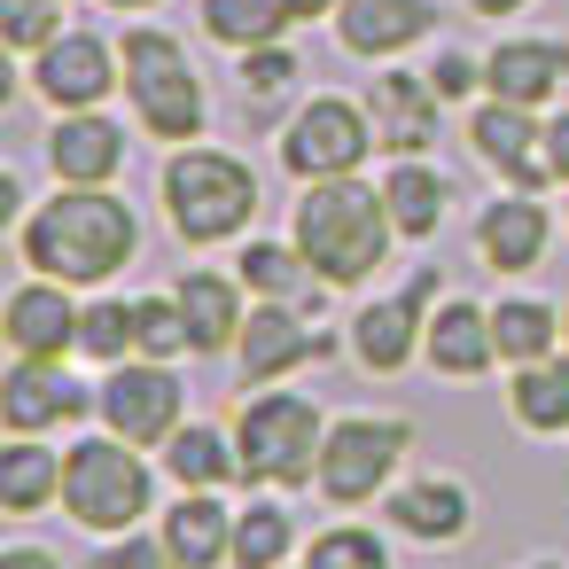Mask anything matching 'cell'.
<instances>
[{
  "label": "cell",
  "instance_id": "cell-25",
  "mask_svg": "<svg viewBox=\"0 0 569 569\" xmlns=\"http://www.w3.org/2000/svg\"><path fill=\"white\" fill-rule=\"evenodd\" d=\"M234 273H242V289H250V305H320V273L305 266V250L297 242H266V234H250L242 242V258H234Z\"/></svg>",
  "mask_w": 569,
  "mask_h": 569
},
{
  "label": "cell",
  "instance_id": "cell-46",
  "mask_svg": "<svg viewBox=\"0 0 569 569\" xmlns=\"http://www.w3.org/2000/svg\"><path fill=\"white\" fill-rule=\"evenodd\" d=\"M56 9H71V0H56Z\"/></svg>",
  "mask_w": 569,
  "mask_h": 569
},
{
  "label": "cell",
  "instance_id": "cell-11",
  "mask_svg": "<svg viewBox=\"0 0 569 569\" xmlns=\"http://www.w3.org/2000/svg\"><path fill=\"white\" fill-rule=\"evenodd\" d=\"M328 351H336V336L312 328L305 305H250L242 343H234V375H242V390H273L297 367H320Z\"/></svg>",
  "mask_w": 569,
  "mask_h": 569
},
{
  "label": "cell",
  "instance_id": "cell-30",
  "mask_svg": "<svg viewBox=\"0 0 569 569\" xmlns=\"http://www.w3.org/2000/svg\"><path fill=\"white\" fill-rule=\"evenodd\" d=\"M297 546V515L281 507V491H258L250 507H234V569H289Z\"/></svg>",
  "mask_w": 569,
  "mask_h": 569
},
{
  "label": "cell",
  "instance_id": "cell-6",
  "mask_svg": "<svg viewBox=\"0 0 569 569\" xmlns=\"http://www.w3.org/2000/svg\"><path fill=\"white\" fill-rule=\"evenodd\" d=\"M118 56H126V102H133L141 133L149 141H172V149L203 141L211 94H203V71L188 63V48L172 32H157V24H133Z\"/></svg>",
  "mask_w": 569,
  "mask_h": 569
},
{
  "label": "cell",
  "instance_id": "cell-14",
  "mask_svg": "<svg viewBox=\"0 0 569 569\" xmlns=\"http://www.w3.org/2000/svg\"><path fill=\"white\" fill-rule=\"evenodd\" d=\"M468 149H476V164H491L507 188H530V196L553 188V164H546V118L522 110V102L483 94L476 118H468Z\"/></svg>",
  "mask_w": 569,
  "mask_h": 569
},
{
  "label": "cell",
  "instance_id": "cell-39",
  "mask_svg": "<svg viewBox=\"0 0 569 569\" xmlns=\"http://www.w3.org/2000/svg\"><path fill=\"white\" fill-rule=\"evenodd\" d=\"M546 164H553V180L569 188V110H553V118H546Z\"/></svg>",
  "mask_w": 569,
  "mask_h": 569
},
{
  "label": "cell",
  "instance_id": "cell-41",
  "mask_svg": "<svg viewBox=\"0 0 569 569\" xmlns=\"http://www.w3.org/2000/svg\"><path fill=\"white\" fill-rule=\"evenodd\" d=\"M336 9H343V0H289V17H297V24H312V17H336Z\"/></svg>",
  "mask_w": 569,
  "mask_h": 569
},
{
  "label": "cell",
  "instance_id": "cell-18",
  "mask_svg": "<svg viewBox=\"0 0 569 569\" xmlns=\"http://www.w3.org/2000/svg\"><path fill=\"white\" fill-rule=\"evenodd\" d=\"M437 110L445 94L429 87V71H382L367 87V118H375V141L390 157H429L437 149Z\"/></svg>",
  "mask_w": 569,
  "mask_h": 569
},
{
  "label": "cell",
  "instance_id": "cell-34",
  "mask_svg": "<svg viewBox=\"0 0 569 569\" xmlns=\"http://www.w3.org/2000/svg\"><path fill=\"white\" fill-rule=\"evenodd\" d=\"M297 569H398V561H390V538L382 530L328 522V530H312V546L297 553Z\"/></svg>",
  "mask_w": 569,
  "mask_h": 569
},
{
  "label": "cell",
  "instance_id": "cell-22",
  "mask_svg": "<svg viewBox=\"0 0 569 569\" xmlns=\"http://www.w3.org/2000/svg\"><path fill=\"white\" fill-rule=\"evenodd\" d=\"M561 87H569V40H499L483 56V94H499V102L546 110Z\"/></svg>",
  "mask_w": 569,
  "mask_h": 569
},
{
  "label": "cell",
  "instance_id": "cell-44",
  "mask_svg": "<svg viewBox=\"0 0 569 569\" xmlns=\"http://www.w3.org/2000/svg\"><path fill=\"white\" fill-rule=\"evenodd\" d=\"M561 351H569V305H561Z\"/></svg>",
  "mask_w": 569,
  "mask_h": 569
},
{
  "label": "cell",
  "instance_id": "cell-26",
  "mask_svg": "<svg viewBox=\"0 0 569 569\" xmlns=\"http://www.w3.org/2000/svg\"><path fill=\"white\" fill-rule=\"evenodd\" d=\"M164 476H172L180 491H227V483H242L234 429H219V421H180V429L164 437Z\"/></svg>",
  "mask_w": 569,
  "mask_h": 569
},
{
  "label": "cell",
  "instance_id": "cell-24",
  "mask_svg": "<svg viewBox=\"0 0 569 569\" xmlns=\"http://www.w3.org/2000/svg\"><path fill=\"white\" fill-rule=\"evenodd\" d=\"M157 530L188 569H234V507H227V491H180Z\"/></svg>",
  "mask_w": 569,
  "mask_h": 569
},
{
  "label": "cell",
  "instance_id": "cell-28",
  "mask_svg": "<svg viewBox=\"0 0 569 569\" xmlns=\"http://www.w3.org/2000/svg\"><path fill=\"white\" fill-rule=\"evenodd\" d=\"M507 413L522 437H561L569 429V351L507 367Z\"/></svg>",
  "mask_w": 569,
  "mask_h": 569
},
{
  "label": "cell",
  "instance_id": "cell-5",
  "mask_svg": "<svg viewBox=\"0 0 569 569\" xmlns=\"http://www.w3.org/2000/svg\"><path fill=\"white\" fill-rule=\"evenodd\" d=\"M63 515L79 530H94V538L141 530L157 515V468H149V452L126 445V437H110V429L79 437L63 452Z\"/></svg>",
  "mask_w": 569,
  "mask_h": 569
},
{
  "label": "cell",
  "instance_id": "cell-3",
  "mask_svg": "<svg viewBox=\"0 0 569 569\" xmlns=\"http://www.w3.org/2000/svg\"><path fill=\"white\" fill-rule=\"evenodd\" d=\"M157 196H164V227H172L188 250L242 242L250 219H258V172H250L242 157H227V149H203V141H188V149L164 157Z\"/></svg>",
  "mask_w": 569,
  "mask_h": 569
},
{
  "label": "cell",
  "instance_id": "cell-45",
  "mask_svg": "<svg viewBox=\"0 0 569 569\" xmlns=\"http://www.w3.org/2000/svg\"><path fill=\"white\" fill-rule=\"evenodd\" d=\"M530 569H561V561H530Z\"/></svg>",
  "mask_w": 569,
  "mask_h": 569
},
{
  "label": "cell",
  "instance_id": "cell-40",
  "mask_svg": "<svg viewBox=\"0 0 569 569\" xmlns=\"http://www.w3.org/2000/svg\"><path fill=\"white\" fill-rule=\"evenodd\" d=\"M0 569H63V553H48V546H32V538H17V546H0Z\"/></svg>",
  "mask_w": 569,
  "mask_h": 569
},
{
  "label": "cell",
  "instance_id": "cell-47",
  "mask_svg": "<svg viewBox=\"0 0 569 569\" xmlns=\"http://www.w3.org/2000/svg\"><path fill=\"white\" fill-rule=\"evenodd\" d=\"M561 219H569V203H561Z\"/></svg>",
  "mask_w": 569,
  "mask_h": 569
},
{
  "label": "cell",
  "instance_id": "cell-38",
  "mask_svg": "<svg viewBox=\"0 0 569 569\" xmlns=\"http://www.w3.org/2000/svg\"><path fill=\"white\" fill-rule=\"evenodd\" d=\"M429 87H437L445 102H468V94L483 87V63H476V56H437V63H429Z\"/></svg>",
  "mask_w": 569,
  "mask_h": 569
},
{
  "label": "cell",
  "instance_id": "cell-29",
  "mask_svg": "<svg viewBox=\"0 0 569 569\" xmlns=\"http://www.w3.org/2000/svg\"><path fill=\"white\" fill-rule=\"evenodd\" d=\"M56 499H63V452H48L40 437L0 445V515H40Z\"/></svg>",
  "mask_w": 569,
  "mask_h": 569
},
{
  "label": "cell",
  "instance_id": "cell-21",
  "mask_svg": "<svg viewBox=\"0 0 569 569\" xmlns=\"http://www.w3.org/2000/svg\"><path fill=\"white\" fill-rule=\"evenodd\" d=\"M437 32V0H343L336 9V40L359 63H390L406 48H421Z\"/></svg>",
  "mask_w": 569,
  "mask_h": 569
},
{
  "label": "cell",
  "instance_id": "cell-43",
  "mask_svg": "<svg viewBox=\"0 0 569 569\" xmlns=\"http://www.w3.org/2000/svg\"><path fill=\"white\" fill-rule=\"evenodd\" d=\"M102 9H118V17H126V9H157V0H102Z\"/></svg>",
  "mask_w": 569,
  "mask_h": 569
},
{
  "label": "cell",
  "instance_id": "cell-31",
  "mask_svg": "<svg viewBox=\"0 0 569 569\" xmlns=\"http://www.w3.org/2000/svg\"><path fill=\"white\" fill-rule=\"evenodd\" d=\"M491 336H499V359L507 367L553 359L561 351V305H546V297H499L491 305Z\"/></svg>",
  "mask_w": 569,
  "mask_h": 569
},
{
  "label": "cell",
  "instance_id": "cell-35",
  "mask_svg": "<svg viewBox=\"0 0 569 569\" xmlns=\"http://www.w3.org/2000/svg\"><path fill=\"white\" fill-rule=\"evenodd\" d=\"M141 359H196V343H188V312H180L172 289L141 297Z\"/></svg>",
  "mask_w": 569,
  "mask_h": 569
},
{
  "label": "cell",
  "instance_id": "cell-16",
  "mask_svg": "<svg viewBox=\"0 0 569 569\" xmlns=\"http://www.w3.org/2000/svg\"><path fill=\"white\" fill-rule=\"evenodd\" d=\"M48 172H56V188H110L126 172V126L102 110H56Z\"/></svg>",
  "mask_w": 569,
  "mask_h": 569
},
{
  "label": "cell",
  "instance_id": "cell-15",
  "mask_svg": "<svg viewBox=\"0 0 569 569\" xmlns=\"http://www.w3.org/2000/svg\"><path fill=\"white\" fill-rule=\"evenodd\" d=\"M79 320H87V305L63 281L32 273L0 305V343H9V359H79Z\"/></svg>",
  "mask_w": 569,
  "mask_h": 569
},
{
  "label": "cell",
  "instance_id": "cell-2",
  "mask_svg": "<svg viewBox=\"0 0 569 569\" xmlns=\"http://www.w3.org/2000/svg\"><path fill=\"white\" fill-rule=\"evenodd\" d=\"M289 242L305 250V266L328 281V289H367L382 266H390V242H398V219L382 203V180L367 188L359 172L343 180H305L297 203H289Z\"/></svg>",
  "mask_w": 569,
  "mask_h": 569
},
{
  "label": "cell",
  "instance_id": "cell-36",
  "mask_svg": "<svg viewBox=\"0 0 569 569\" xmlns=\"http://www.w3.org/2000/svg\"><path fill=\"white\" fill-rule=\"evenodd\" d=\"M56 32H63V9H56V0H0V40H9L17 56H40Z\"/></svg>",
  "mask_w": 569,
  "mask_h": 569
},
{
  "label": "cell",
  "instance_id": "cell-20",
  "mask_svg": "<svg viewBox=\"0 0 569 569\" xmlns=\"http://www.w3.org/2000/svg\"><path fill=\"white\" fill-rule=\"evenodd\" d=\"M172 297H180V312H188V343H196V359H234V343H242V320H250V289H242V273H219V266H188L180 281H172Z\"/></svg>",
  "mask_w": 569,
  "mask_h": 569
},
{
  "label": "cell",
  "instance_id": "cell-19",
  "mask_svg": "<svg viewBox=\"0 0 569 569\" xmlns=\"http://www.w3.org/2000/svg\"><path fill=\"white\" fill-rule=\"evenodd\" d=\"M546 242H553V211L530 188H507V196H491L476 211V258L491 273H530L546 258Z\"/></svg>",
  "mask_w": 569,
  "mask_h": 569
},
{
  "label": "cell",
  "instance_id": "cell-1",
  "mask_svg": "<svg viewBox=\"0 0 569 569\" xmlns=\"http://www.w3.org/2000/svg\"><path fill=\"white\" fill-rule=\"evenodd\" d=\"M17 258L63 289H102L141 258V211L118 188H56L17 219Z\"/></svg>",
  "mask_w": 569,
  "mask_h": 569
},
{
  "label": "cell",
  "instance_id": "cell-12",
  "mask_svg": "<svg viewBox=\"0 0 569 569\" xmlns=\"http://www.w3.org/2000/svg\"><path fill=\"white\" fill-rule=\"evenodd\" d=\"M94 390L71 375V359H9L0 367V429L9 437H48L63 421H87Z\"/></svg>",
  "mask_w": 569,
  "mask_h": 569
},
{
  "label": "cell",
  "instance_id": "cell-7",
  "mask_svg": "<svg viewBox=\"0 0 569 569\" xmlns=\"http://www.w3.org/2000/svg\"><path fill=\"white\" fill-rule=\"evenodd\" d=\"M413 445H421V429L406 413H336L328 445H320L312 491L328 507H375V499H390V483H398Z\"/></svg>",
  "mask_w": 569,
  "mask_h": 569
},
{
  "label": "cell",
  "instance_id": "cell-9",
  "mask_svg": "<svg viewBox=\"0 0 569 569\" xmlns=\"http://www.w3.org/2000/svg\"><path fill=\"white\" fill-rule=\"evenodd\" d=\"M382 141H375V118H367V102H351V94H312L289 126H281V172L305 188V180H343V172H359L367 157H375Z\"/></svg>",
  "mask_w": 569,
  "mask_h": 569
},
{
  "label": "cell",
  "instance_id": "cell-42",
  "mask_svg": "<svg viewBox=\"0 0 569 569\" xmlns=\"http://www.w3.org/2000/svg\"><path fill=\"white\" fill-rule=\"evenodd\" d=\"M515 9H530V0H468V17H515Z\"/></svg>",
  "mask_w": 569,
  "mask_h": 569
},
{
  "label": "cell",
  "instance_id": "cell-33",
  "mask_svg": "<svg viewBox=\"0 0 569 569\" xmlns=\"http://www.w3.org/2000/svg\"><path fill=\"white\" fill-rule=\"evenodd\" d=\"M79 359H94V367L141 359V297H94L79 320Z\"/></svg>",
  "mask_w": 569,
  "mask_h": 569
},
{
  "label": "cell",
  "instance_id": "cell-10",
  "mask_svg": "<svg viewBox=\"0 0 569 569\" xmlns=\"http://www.w3.org/2000/svg\"><path fill=\"white\" fill-rule=\"evenodd\" d=\"M429 312H437V266H421L398 297L359 305L343 343H351V359H359L367 375H406V367L421 359V343H429Z\"/></svg>",
  "mask_w": 569,
  "mask_h": 569
},
{
  "label": "cell",
  "instance_id": "cell-8",
  "mask_svg": "<svg viewBox=\"0 0 569 569\" xmlns=\"http://www.w3.org/2000/svg\"><path fill=\"white\" fill-rule=\"evenodd\" d=\"M94 421L141 452H164V437L188 421V390H180V367L172 359H118L102 367L94 382Z\"/></svg>",
  "mask_w": 569,
  "mask_h": 569
},
{
  "label": "cell",
  "instance_id": "cell-27",
  "mask_svg": "<svg viewBox=\"0 0 569 569\" xmlns=\"http://www.w3.org/2000/svg\"><path fill=\"white\" fill-rule=\"evenodd\" d=\"M382 203H390V219H398V242H437L452 188H445V172H437L429 157H390V172H382Z\"/></svg>",
  "mask_w": 569,
  "mask_h": 569
},
{
  "label": "cell",
  "instance_id": "cell-37",
  "mask_svg": "<svg viewBox=\"0 0 569 569\" xmlns=\"http://www.w3.org/2000/svg\"><path fill=\"white\" fill-rule=\"evenodd\" d=\"M289 87H297V56H289L281 40H266V48L242 56V102H273V94H289Z\"/></svg>",
  "mask_w": 569,
  "mask_h": 569
},
{
  "label": "cell",
  "instance_id": "cell-23",
  "mask_svg": "<svg viewBox=\"0 0 569 569\" xmlns=\"http://www.w3.org/2000/svg\"><path fill=\"white\" fill-rule=\"evenodd\" d=\"M421 359H429L437 375H452V382H476V375H491V359H499V336H491V305H468V297H437Z\"/></svg>",
  "mask_w": 569,
  "mask_h": 569
},
{
  "label": "cell",
  "instance_id": "cell-4",
  "mask_svg": "<svg viewBox=\"0 0 569 569\" xmlns=\"http://www.w3.org/2000/svg\"><path fill=\"white\" fill-rule=\"evenodd\" d=\"M328 421L336 413H320L305 390H242V406H234V452H242V483H258V491H305L312 476H320V445H328Z\"/></svg>",
  "mask_w": 569,
  "mask_h": 569
},
{
  "label": "cell",
  "instance_id": "cell-17",
  "mask_svg": "<svg viewBox=\"0 0 569 569\" xmlns=\"http://www.w3.org/2000/svg\"><path fill=\"white\" fill-rule=\"evenodd\" d=\"M382 515H390V530L413 538V546H460V538L476 530V491H468L460 476H406V483H390Z\"/></svg>",
  "mask_w": 569,
  "mask_h": 569
},
{
  "label": "cell",
  "instance_id": "cell-13",
  "mask_svg": "<svg viewBox=\"0 0 569 569\" xmlns=\"http://www.w3.org/2000/svg\"><path fill=\"white\" fill-rule=\"evenodd\" d=\"M118 87H126V56L102 32H56L32 56V94L48 110H102Z\"/></svg>",
  "mask_w": 569,
  "mask_h": 569
},
{
  "label": "cell",
  "instance_id": "cell-32",
  "mask_svg": "<svg viewBox=\"0 0 569 569\" xmlns=\"http://www.w3.org/2000/svg\"><path fill=\"white\" fill-rule=\"evenodd\" d=\"M289 24H297V17H289V0H203V32H211L219 48H234V56L281 40Z\"/></svg>",
  "mask_w": 569,
  "mask_h": 569
}]
</instances>
